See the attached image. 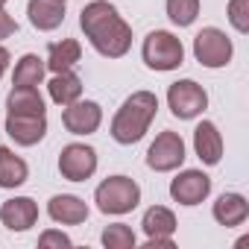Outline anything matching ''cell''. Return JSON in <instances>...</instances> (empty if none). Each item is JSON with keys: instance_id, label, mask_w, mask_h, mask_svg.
Returning a JSON list of instances; mask_svg holds the SVG:
<instances>
[{"instance_id": "cell-17", "label": "cell", "mask_w": 249, "mask_h": 249, "mask_svg": "<svg viewBox=\"0 0 249 249\" xmlns=\"http://www.w3.org/2000/svg\"><path fill=\"white\" fill-rule=\"evenodd\" d=\"M79 56H82L79 41H76V38H62V41H53V44L47 47L44 65H47V71L62 73V71H71V68L79 62Z\"/></svg>"}, {"instance_id": "cell-26", "label": "cell", "mask_w": 249, "mask_h": 249, "mask_svg": "<svg viewBox=\"0 0 249 249\" xmlns=\"http://www.w3.org/2000/svg\"><path fill=\"white\" fill-rule=\"evenodd\" d=\"M38 246H41V249H50V246L62 249V246H71V237L62 234V231H56V229H47V231L38 237Z\"/></svg>"}, {"instance_id": "cell-8", "label": "cell", "mask_w": 249, "mask_h": 249, "mask_svg": "<svg viewBox=\"0 0 249 249\" xmlns=\"http://www.w3.org/2000/svg\"><path fill=\"white\" fill-rule=\"evenodd\" d=\"M59 173L68 182H85L97 173V150L88 144H68L59 156Z\"/></svg>"}, {"instance_id": "cell-21", "label": "cell", "mask_w": 249, "mask_h": 249, "mask_svg": "<svg viewBox=\"0 0 249 249\" xmlns=\"http://www.w3.org/2000/svg\"><path fill=\"white\" fill-rule=\"evenodd\" d=\"M141 226H144L147 237H173V231H176L179 223H176V214H173L170 208H164V205H153V208L144 211Z\"/></svg>"}, {"instance_id": "cell-11", "label": "cell", "mask_w": 249, "mask_h": 249, "mask_svg": "<svg viewBox=\"0 0 249 249\" xmlns=\"http://www.w3.org/2000/svg\"><path fill=\"white\" fill-rule=\"evenodd\" d=\"M6 132L18 147H36L47 135L44 114H6Z\"/></svg>"}, {"instance_id": "cell-20", "label": "cell", "mask_w": 249, "mask_h": 249, "mask_svg": "<svg viewBox=\"0 0 249 249\" xmlns=\"http://www.w3.org/2000/svg\"><path fill=\"white\" fill-rule=\"evenodd\" d=\"M47 91H50V100L56 106H68V103L82 97V79L73 71H62V73H53Z\"/></svg>"}, {"instance_id": "cell-24", "label": "cell", "mask_w": 249, "mask_h": 249, "mask_svg": "<svg viewBox=\"0 0 249 249\" xmlns=\"http://www.w3.org/2000/svg\"><path fill=\"white\" fill-rule=\"evenodd\" d=\"M199 15V0H167V18L176 27H191Z\"/></svg>"}, {"instance_id": "cell-3", "label": "cell", "mask_w": 249, "mask_h": 249, "mask_svg": "<svg viewBox=\"0 0 249 249\" xmlns=\"http://www.w3.org/2000/svg\"><path fill=\"white\" fill-rule=\"evenodd\" d=\"M94 202H97V208H100L103 214L120 217V214H129L132 208H138V202H141V188H138V182L129 179V176H108V179H103V182L97 185Z\"/></svg>"}, {"instance_id": "cell-2", "label": "cell", "mask_w": 249, "mask_h": 249, "mask_svg": "<svg viewBox=\"0 0 249 249\" xmlns=\"http://www.w3.org/2000/svg\"><path fill=\"white\" fill-rule=\"evenodd\" d=\"M156 111H159V97L153 91H135L132 97L123 100V106L111 117V129H108L111 138L123 147L138 144L150 132V123H153Z\"/></svg>"}, {"instance_id": "cell-23", "label": "cell", "mask_w": 249, "mask_h": 249, "mask_svg": "<svg viewBox=\"0 0 249 249\" xmlns=\"http://www.w3.org/2000/svg\"><path fill=\"white\" fill-rule=\"evenodd\" d=\"M100 240H103L106 249H132L138 243L135 231L126 223H111V226H106L103 234H100Z\"/></svg>"}, {"instance_id": "cell-12", "label": "cell", "mask_w": 249, "mask_h": 249, "mask_svg": "<svg viewBox=\"0 0 249 249\" xmlns=\"http://www.w3.org/2000/svg\"><path fill=\"white\" fill-rule=\"evenodd\" d=\"M0 223L9 231H27L38 223V205L30 196H12L0 205Z\"/></svg>"}, {"instance_id": "cell-14", "label": "cell", "mask_w": 249, "mask_h": 249, "mask_svg": "<svg viewBox=\"0 0 249 249\" xmlns=\"http://www.w3.org/2000/svg\"><path fill=\"white\" fill-rule=\"evenodd\" d=\"M47 214L53 223H62V226H79L88 220V202L73 196V194H56L50 202H47Z\"/></svg>"}, {"instance_id": "cell-16", "label": "cell", "mask_w": 249, "mask_h": 249, "mask_svg": "<svg viewBox=\"0 0 249 249\" xmlns=\"http://www.w3.org/2000/svg\"><path fill=\"white\" fill-rule=\"evenodd\" d=\"M27 15H30V24L36 30L50 33V30L62 27L65 3H62V0H30V3H27Z\"/></svg>"}, {"instance_id": "cell-15", "label": "cell", "mask_w": 249, "mask_h": 249, "mask_svg": "<svg viewBox=\"0 0 249 249\" xmlns=\"http://www.w3.org/2000/svg\"><path fill=\"white\" fill-rule=\"evenodd\" d=\"M211 214H214V220H217L220 226L234 229V226L246 223V217H249V202H246L243 194H223V196H217Z\"/></svg>"}, {"instance_id": "cell-29", "label": "cell", "mask_w": 249, "mask_h": 249, "mask_svg": "<svg viewBox=\"0 0 249 249\" xmlns=\"http://www.w3.org/2000/svg\"><path fill=\"white\" fill-rule=\"evenodd\" d=\"M9 59H12V56H9V50H6L3 44H0V76H3V73L9 71Z\"/></svg>"}, {"instance_id": "cell-22", "label": "cell", "mask_w": 249, "mask_h": 249, "mask_svg": "<svg viewBox=\"0 0 249 249\" xmlns=\"http://www.w3.org/2000/svg\"><path fill=\"white\" fill-rule=\"evenodd\" d=\"M44 73H47V65L38 53H24L15 65V73H12V85H33L38 88L44 82Z\"/></svg>"}, {"instance_id": "cell-10", "label": "cell", "mask_w": 249, "mask_h": 249, "mask_svg": "<svg viewBox=\"0 0 249 249\" xmlns=\"http://www.w3.org/2000/svg\"><path fill=\"white\" fill-rule=\"evenodd\" d=\"M211 194V179L202 170H182L170 182V196L179 205H199Z\"/></svg>"}, {"instance_id": "cell-13", "label": "cell", "mask_w": 249, "mask_h": 249, "mask_svg": "<svg viewBox=\"0 0 249 249\" xmlns=\"http://www.w3.org/2000/svg\"><path fill=\"white\" fill-rule=\"evenodd\" d=\"M194 150H196L202 164H208V167L220 164V159H223V135L217 129V123L202 120L194 129Z\"/></svg>"}, {"instance_id": "cell-6", "label": "cell", "mask_w": 249, "mask_h": 249, "mask_svg": "<svg viewBox=\"0 0 249 249\" xmlns=\"http://www.w3.org/2000/svg\"><path fill=\"white\" fill-rule=\"evenodd\" d=\"M167 106L173 111V117L179 120H194L208 108V94L199 82L194 79H179L167 88Z\"/></svg>"}, {"instance_id": "cell-7", "label": "cell", "mask_w": 249, "mask_h": 249, "mask_svg": "<svg viewBox=\"0 0 249 249\" xmlns=\"http://www.w3.org/2000/svg\"><path fill=\"white\" fill-rule=\"evenodd\" d=\"M185 164V141L179 132H161L147 150V167L156 173H170Z\"/></svg>"}, {"instance_id": "cell-31", "label": "cell", "mask_w": 249, "mask_h": 249, "mask_svg": "<svg viewBox=\"0 0 249 249\" xmlns=\"http://www.w3.org/2000/svg\"><path fill=\"white\" fill-rule=\"evenodd\" d=\"M62 3H65V0H62Z\"/></svg>"}, {"instance_id": "cell-1", "label": "cell", "mask_w": 249, "mask_h": 249, "mask_svg": "<svg viewBox=\"0 0 249 249\" xmlns=\"http://www.w3.org/2000/svg\"><path fill=\"white\" fill-rule=\"evenodd\" d=\"M79 30L85 33L88 44L106 59H120L132 47V27L120 18L108 0L85 3V9L79 12Z\"/></svg>"}, {"instance_id": "cell-25", "label": "cell", "mask_w": 249, "mask_h": 249, "mask_svg": "<svg viewBox=\"0 0 249 249\" xmlns=\"http://www.w3.org/2000/svg\"><path fill=\"white\" fill-rule=\"evenodd\" d=\"M229 24L240 36L249 33V0H229Z\"/></svg>"}, {"instance_id": "cell-27", "label": "cell", "mask_w": 249, "mask_h": 249, "mask_svg": "<svg viewBox=\"0 0 249 249\" xmlns=\"http://www.w3.org/2000/svg\"><path fill=\"white\" fill-rule=\"evenodd\" d=\"M15 33H18V21L6 9H0V41L9 38V36H15Z\"/></svg>"}, {"instance_id": "cell-4", "label": "cell", "mask_w": 249, "mask_h": 249, "mask_svg": "<svg viewBox=\"0 0 249 249\" xmlns=\"http://www.w3.org/2000/svg\"><path fill=\"white\" fill-rule=\"evenodd\" d=\"M141 56H144V65L153 68V71H176L185 62V47L173 33L156 30L144 38Z\"/></svg>"}, {"instance_id": "cell-28", "label": "cell", "mask_w": 249, "mask_h": 249, "mask_svg": "<svg viewBox=\"0 0 249 249\" xmlns=\"http://www.w3.org/2000/svg\"><path fill=\"white\" fill-rule=\"evenodd\" d=\"M156 246L173 249V237H147V249H156Z\"/></svg>"}, {"instance_id": "cell-9", "label": "cell", "mask_w": 249, "mask_h": 249, "mask_svg": "<svg viewBox=\"0 0 249 249\" xmlns=\"http://www.w3.org/2000/svg\"><path fill=\"white\" fill-rule=\"evenodd\" d=\"M62 123H65V129L71 135H91L100 129V123H103V108L100 103L94 100H73L68 106H62Z\"/></svg>"}, {"instance_id": "cell-30", "label": "cell", "mask_w": 249, "mask_h": 249, "mask_svg": "<svg viewBox=\"0 0 249 249\" xmlns=\"http://www.w3.org/2000/svg\"><path fill=\"white\" fill-rule=\"evenodd\" d=\"M3 6H6V0H0V9H3Z\"/></svg>"}, {"instance_id": "cell-19", "label": "cell", "mask_w": 249, "mask_h": 249, "mask_svg": "<svg viewBox=\"0 0 249 249\" xmlns=\"http://www.w3.org/2000/svg\"><path fill=\"white\" fill-rule=\"evenodd\" d=\"M6 111L9 114H44V100H41L38 88L15 85L6 97Z\"/></svg>"}, {"instance_id": "cell-5", "label": "cell", "mask_w": 249, "mask_h": 249, "mask_svg": "<svg viewBox=\"0 0 249 249\" xmlns=\"http://www.w3.org/2000/svg\"><path fill=\"white\" fill-rule=\"evenodd\" d=\"M231 53H234L231 38L223 30H217V27H205L194 38V56H196V62L202 68H211V71L226 68L231 62Z\"/></svg>"}, {"instance_id": "cell-18", "label": "cell", "mask_w": 249, "mask_h": 249, "mask_svg": "<svg viewBox=\"0 0 249 249\" xmlns=\"http://www.w3.org/2000/svg\"><path fill=\"white\" fill-rule=\"evenodd\" d=\"M30 179V167L9 147H0V188H21Z\"/></svg>"}]
</instances>
